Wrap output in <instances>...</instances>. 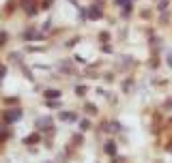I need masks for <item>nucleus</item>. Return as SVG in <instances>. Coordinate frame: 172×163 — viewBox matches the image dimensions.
<instances>
[{
	"instance_id": "1",
	"label": "nucleus",
	"mask_w": 172,
	"mask_h": 163,
	"mask_svg": "<svg viewBox=\"0 0 172 163\" xmlns=\"http://www.w3.org/2000/svg\"><path fill=\"white\" fill-rule=\"evenodd\" d=\"M45 95H47V97H58V95H60V92H58V90H47V92H45Z\"/></svg>"
}]
</instances>
